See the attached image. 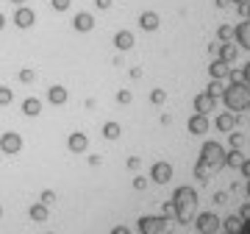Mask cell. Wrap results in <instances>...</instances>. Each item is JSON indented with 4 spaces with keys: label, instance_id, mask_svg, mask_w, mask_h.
Segmentation results:
<instances>
[{
    "label": "cell",
    "instance_id": "cell-29",
    "mask_svg": "<svg viewBox=\"0 0 250 234\" xmlns=\"http://www.w3.org/2000/svg\"><path fill=\"white\" fill-rule=\"evenodd\" d=\"M11 100H14V90H9V87H0V106H9Z\"/></svg>",
    "mask_w": 250,
    "mask_h": 234
},
{
    "label": "cell",
    "instance_id": "cell-25",
    "mask_svg": "<svg viewBox=\"0 0 250 234\" xmlns=\"http://www.w3.org/2000/svg\"><path fill=\"white\" fill-rule=\"evenodd\" d=\"M17 78H20L22 84H34V81H36V70H34V67H22Z\"/></svg>",
    "mask_w": 250,
    "mask_h": 234
},
{
    "label": "cell",
    "instance_id": "cell-14",
    "mask_svg": "<svg viewBox=\"0 0 250 234\" xmlns=\"http://www.w3.org/2000/svg\"><path fill=\"white\" fill-rule=\"evenodd\" d=\"M67 148H70L72 153H83L86 148H89V137L81 134V131H72L70 140H67Z\"/></svg>",
    "mask_w": 250,
    "mask_h": 234
},
{
    "label": "cell",
    "instance_id": "cell-51",
    "mask_svg": "<svg viewBox=\"0 0 250 234\" xmlns=\"http://www.w3.org/2000/svg\"><path fill=\"white\" fill-rule=\"evenodd\" d=\"M47 234H53V232H47Z\"/></svg>",
    "mask_w": 250,
    "mask_h": 234
},
{
    "label": "cell",
    "instance_id": "cell-36",
    "mask_svg": "<svg viewBox=\"0 0 250 234\" xmlns=\"http://www.w3.org/2000/svg\"><path fill=\"white\" fill-rule=\"evenodd\" d=\"M145 187H147V179L136 176V179H134V189H145Z\"/></svg>",
    "mask_w": 250,
    "mask_h": 234
},
{
    "label": "cell",
    "instance_id": "cell-40",
    "mask_svg": "<svg viewBox=\"0 0 250 234\" xmlns=\"http://www.w3.org/2000/svg\"><path fill=\"white\" fill-rule=\"evenodd\" d=\"M111 234H131V232H128L125 226H114V229H111Z\"/></svg>",
    "mask_w": 250,
    "mask_h": 234
},
{
    "label": "cell",
    "instance_id": "cell-38",
    "mask_svg": "<svg viewBox=\"0 0 250 234\" xmlns=\"http://www.w3.org/2000/svg\"><path fill=\"white\" fill-rule=\"evenodd\" d=\"M242 173H245V179H250V159H245V162H242V167H239Z\"/></svg>",
    "mask_w": 250,
    "mask_h": 234
},
{
    "label": "cell",
    "instance_id": "cell-18",
    "mask_svg": "<svg viewBox=\"0 0 250 234\" xmlns=\"http://www.w3.org/2000/svg\"><path fill=\"white\" fill-rule=\"evenodd\" d=\"M214 126L220 128L223 134H231L233 128H236V115H233V112H223V115L214 120Z\"/></svg>",
    "mask_w": 250,
    "mask_h": 234
},
{
    "label": "cell",
    "instance_id": "cell-50",
    "mask_svg": "<svg viewBox=\"0 0 250 234\" xmlns=\"http://www.w3.org/2000/svg\"><path fill=\"white\" fill-rule=\"evenodd\" d=\"M223 234H233V232H223Z\"/></svg>",
    "mask_w": 250,
    "mask_h": 234
},
{
    "label": "cell",
    "instance_id": "cell-1",
    "mask_svg": "<svg viewBox=\"0 0 250 234\" xmlns=\"http://www.w3.org/2000/svg\"><path fill=\"white\" fill-rule=\"evenodd\" d=\"M220 167H225V148L220 142H206L200 148V162L195 167V176L200 181H208V176Z\"/></svg>",
    "mask_w": 250,
    "mask_h": 234
},
{
    "label": "cell",
    "instance_id": "cell-35",
    "mask_svg": "<svg viewBox=\"0 0 250 234\" xmlns=\"http://www.w3.org/2000/svg\"><path fill=\"white\" fill-rule=\"evenodd\" d=\"M242 81H245V84L250 87V62L245 64V67H242Z\"/></svg>",
    "mask_w": 250,
    "mask_h": 234
},
{
    "label": "cell",
    "instance_id": "cell-8",
    "mask_svg": "<svg viewBox=\"0 0 250 234\" xmlns=\"http://www.w3.org/2000/svg\"><path fill=\"white\" fill-rule=\"evenodd\" d=\"M150 179L156 181V184H167V181L172 179V164L170 162H153Z\"/></svg>",
    "mask_w": 250,
    "mask_h": 234
},
{
    "label": "cell",
    "instance_id": "cell-42",
    "mask_svg": "<svg viewBox=\"0 0 250 234\" xmlns=\"http://www.w3.org/2000/svg\"><path fill=\"white\" fill-rule=\"evenodd\" d=\"M100 162H103V159H100L98 153H95V156H89V164H92V167H98V164H100Z\"/></svg>",
    "mask_w": 250,
    "mask_h": 234
},
{
    "label": "cell",
    "instance_id": "cell-45",
    "mask_svg": "<svg viewBox=\"0 0 250 234\" xmlns=\"http://www.w3.org/2000/svg\"><path fill=\"white\" fill-rule=\"evenodd\" d=\"M231 3H236L239 9H245V6H248V0H231Z\"/></svg>",
    "mask_w": 250,
    "mask_h": 234
},
{
    "label": "cell",
    "instance_id": "cell-17",
    "mask_svg": "<svg viewBox=\"0 0 250 234\" xmlns=\"http://www.w3.org/2000/svg\"><path fill=\"white\" fill-rule=\"evenodd\" d=\"M208 75H211L214 81L231 78V64H225V62H220V59H214V62H211V67H208Z\"/></svg>",
    "mask_w": 250,
    "mask_h": 234
},
{
    "label": "cell",
    "instance_id": "cell-24",
    "mask_svg": "<svg viewBox=\"0 0 250 234\" xmlns=\"http://www.w3.org/2000/svg\"><path fill=\"white\" fill-rule=\"evenodd\" d=\"M242 223H245V220H242L239 215H231V217H225V220H223L225 232H233V234H239V232H242Z\"/></svg>",
    "mask_w": 250,
    "mask_h": 234
},
{
    "label": "cell",
    "instance_id": "cell-30",
    "mask_svg": "<svg viewBox=\"0 0 250 234\" xmlns=\"http://www.w3.org/2000/svg\"><path fill=\"white\" fill-rule=\"evenodd\" d=\"M131 100H134V92H131V90H120V92H117V103H123V106H128Z\"/></svg>",
    "mask_w": 250,
    "mask_h": 234
},
{
    "label": "cell",
    "instance_id": "cell-23",
    "mask_svg": "<svg viewBox=\"0 0 250 234\" xmlns=\"http://www.w3.org/2000/svg\"><path fill=\"white\" fill-rule=\"evenodd\" d=\"M242 162H245V156H242L239 148H233L231 153H225V167H242Z\"/></svg>",
    "mask_w": 250,
    "mask_h": 234
},
{
    "label": "cell",
    "instance_id": "cell-48",
    "mask_svg": "<svg viewBox=\"0 0 250 234\" xmlns=\"http://www.w3.org/2000/svg\"><path fill=\"white\" fill-rule=\"evenodd\" d=\"M248 195H250V179H248Z\"/></svg>",
    "mask_w": 250,
    "mask_h": 234
},
{
    "label": "cell",
    "instance_id": "cell-11",
    "mask_svg": "<svg viewBox=\"0 0 250 234\" xmlns=\"http://www.w3.org/2000/svg\"><path fill=\"white\" fill-rule=\"evenodd\" d=\"M189 131L195 137H203V134H208V115H192L189 117Z\"/></svg>",
    "mask_w": 250,
    "mask_h": 234
},
{
    "label": "cell",
    "instance_id": "cell-10",
    "mask_svg": "<svg viewBox=\"0 0 250 234\" xmlns=\"http://www.w3.org/2000/svg\"><path fill=\"white\" fill-rule=\"evenodd\" d=\"M236 56H239V47L233 45V42H220V47H217V59H220V62L233 64Z\"/></svg>",
    "mask_w": 250,
    "mask_h": 234
},
{
    "label": "cell",
    "instance_id": "cell-12",
    "mask_svg": "<svg viewBox=\"0 0 250 234\" xmlns=\"http://www.w3.org/2000/svg\"><path fill=\"white\" fill-rule=\"evenodd\" d=\"M47 100H50L53 106H64V103L70 100V92H67V87H62V84H53V87L47 90Z\"/></svg>",
    "mask_w": 250,
    "mask_h": 234
},
{
    "label": "cell",
    "instance_id": "cell-31",
    "mask_svg": "<svg viewBox=\"0 0 250 234\" xmlns=\"http://www.w3.org/2000/svg\"><path fill=\"white\" fill-rule=\"evenodd\" d=\"M50 6H53V11H59V14H62V11H67L72 6V0H50Z\"/></svg>",
    "mask_w": 250,
    "mask_h": 234
},
{
    "label": "cell",
    "instance_id": "cell-6",
    "mask_svg": "<svg viewBox=\"0 0 250 234\" xmlns=\"http://www.w3.org/2000/svg\"><path fill=\"white\" fill-rule=\"evenodd\" d=\"M197 232L200 234H217L220 232V226H223V220L214 215V212H203V215H197Z\"/></svg>",
    "mask_w": 250,
    "mask_h": 234
},
{
    "label": "cell",
    "instance_id": "cell-28",
    "mask_svg": "<svg viewBox=\"0 0 250 234\" xmlns=\"http://www.w3.org/2000/svg\"><path fill=\"white\" fill-rule=\"evenodd\" d=\"M56 201H59V195H56L53 189H42V195H39V204H45V207H53Z\"/></svg>",
    "mask_w": 250,
    "mask_h": 234
},
{
    "label": "cell",
    "instance_id": "cell-16",
    "mask_svg": "<svg viewBox=\"0 0 250 234\" xmlns=\"http://www.w3.org/2000/svg\"><path fill=\"white\" fill-rule=\"evenodd\" d=\"M159 25H161V17L156 11H142L139 14V28L142 31H159Z\"/></svg>",
    "mask_w": 250,
    "mask_h": 234
},
{
    "label": "cell",
    "instance_id": "cell-26",
    "mask_svg": "<svg viewBox=\"0 0 250 234\" xmlns=\"http://www.w3.org/2000/svg\"><path fill=\"white\" fill-rule=\"evenodd\" d=\"M217 39H220V42H231L233 39V25H220L217 28Z\"/></svg>",
    "mask_w": 250,
    "mask_h": 234
},
{
    "label": "cell",
    "instance_id": "cell-27",
    "mask_svg": "<svg viewBox=\"0 0 250 234\" xmlns=\"http://www.w3.org/2000/svg\"><path fill=\"white\" fill-rule=\"evenodd\" d=\"M223 81H214V78H211V84H208V87H206V92H208V95H211V98H223Z\"/></svg>",
    "mask_w": 250,
    "mask_h": 234
},
{
    "label": "cell",
    "instance_id": "cell-5",
    "mask_svg": "<svg viewBox=\"0 0 250 234\" xmlns=\"http://www.w3.org/2000/svg\"><path fill=\"white\" fill-rule=\"evenodd\" d=\"M0 151L6 153V156H17L22 151V137L17 131H6V134H0Z\"/></svg>",
    "mask_w": 250,
    "mask_h": 234
},
{
    "label": "cell",
    "instance_id": "cell-46",
    "mask_svg": "<svg viewBox=\"0 0 250 234\" xmlns=\"http://www.w3.org/2000/svg\"><path fill=\"white\" fill-rule=\"evenodd\" d=\"M11 3H14V6H25L28 0H11Z\"/></svg>",
    "mask_w": 250,
    "mask_h": 234
},
{
    "label": "cell",
    "instance_id": "cell-47",
    "mask_svg": "<svg viewBox=\"0 0 250 234\" xmlns=\"http://www.w3.org/2000/svg\"><path fill=\"white\" fill-rule=\"evenodd\" d=\"M248 20H250V0H248Z\"/></svg>",
    "mask_w": 250,
    "mask_h": 234
},
{
    "label": "cell",
    "instance_id": "cell-20",
    "mask_svg": "<svg viewBox=\"0 0 250 234\" xmlns=\"http://www.w3.org/2000/svg\"><path fill=\"white\" fill-rule=\"evenodd\" d=\"M28 217H31L34 223H45L47 217H50V207H45V204H39V201H36L34 207L28 209Z\"/></svg>",
    "mask_w": 250,
    "mask_h": 234
},
{
    "label": "cell",
    "instance_id": "cell-4",
    "mask_svg": "<svg viewBox=\"0 0 250 234\" xmlns=\"http://www.w3.org/2000/svg\"><path fill=\"white\" fill-rule=\"evenodd\" d=\"M167 217L164 215H142L139 217V234H164Z\"/></svg>",
    "mask_w": 250,
    "mask_h": 234
},
{
    "label": "cell",
    "instance_id": "cell-2",
    "mask_svg": "<svg viewBox=\"0 0 250 234\" xmlns=\"http://www.w3.org/2000/svg\"><path fill=\"white\" fill-rule=\"evenodd\" d=\"M172 207H175V217L178 223L187 226L192 217H195V209H197V192L192 187H178L172 192Z\"/></svg>",
    "mask_w": 250,
    "mask_h": 234
},
{
    "label": "cell",
    "instance_id": "cell-9",
    "mask_svg": "<svg viewBox=\"0 0 250 234\" xmlns=\"http://www.w3.org/2000/svg\"><path fill=\"white\" fill-rule=\"evenodd\" d=\"M72 28H75L78 34H89L92 28H95V17H92L89 11H78V14L72 17Z\"/></svg>",
    "mask_w": 250,
    "mask_h": 234
},
{
    "label": "cell",
    "instance_id": "cell-7",
    "mask_svg": "<svg viewBox=\"0 0 250 234\" xmlns=\"http://www.w3.org/2000/svg\"><path fill=\"white\" fill-rule=\"evenodd\" d=\"M14 25H17L20 31L34 28L36 25V11L28 9V6H17V11H14Z\"/></svg>",
    "mask_w": 250,
    "mask_h": 234
},
{
    "label": "cell",
    "instance_id": "cell-41",
    "mask_svg": "<svg viewBox=\"0 0 250 234\" xmlns=\"http://www.w3.org/2000/svg\"><path fill=\"white\" fill-rule=\"evenodd\" d=\"M231 145H233V148H239V145H242V137H239V134H231Z\"/></svg>",
    "mask_w": 250,
    "mask_h": 234
},
{
    "label": "cell",
    "instance_id": "cell-33",
    "mask_svg": "<svg viewBox=\"0 0 250 234\" xmlns=\"http://www.w3.org/2000/svg\"><path fill=\"white\" fill-rule=\"evenodd\" d=\"M161 215L167 217V220H170V217H175V207H172V201H167V204H164V209H161Z\"/></svg>",
    "mask_w": 250,
    "mask_h": 234
},
{
    "label": "cell",
    "instance_id": "cell-49",
    "mask_svg": "<svg viewBox=\"0 0 250 234\" xmlns=\"http://www.w3.org/2000/svg\"><path fill=\"white\" fill-rule=\"evenodd\" d=\"M0 217H3V207H0Z\"/></svg>",
    "mask_w": 250,
    "mask_h": 234
},
{
    "label": "cell",
    "instance_id": "cell-13",
    "mask_svg": "<svg viewBox=\"0 0 250 234\" xmlns=\"http://www.w3.org/2000/svg\"><path fill=\"white\" fill-rule=\"evenodd\" d=\"M214 106H217V98H211L208 92H200L195 98V112L197 115H208V112H214Z\"/></svg>",
    "mask_w": 250,
    "mask_h": 234
},
{
    "label": "cell",
    "instance_id": "cell-37",
    "mask_svg": "<svg viewBox=\"0 0 250 234\" xmlns=\"http://www.w3.org/2000/svg\"><path fill=\"white\" fill-rule=\"evenodd\" d=\"M239 217L242 220H250V204H245V207L239 209Z\"/></svg>",
    "mask_w": 250,
    "mask_h": 234
},
{
    "label": "cell",
    "instance_id": "cell-19",
    "mask_svg": "<svg viewBox=\"0 0 250 234\" xmlns=\"http://www.w3.org/2000/svg\"><path fill=\"white\" fill-rule=\"evenodd\" d=\"M134 45H136V39H134L131 31H117L114 34V47L117 50H131Z\"/></svg>",
    "mask_w": 250,
    "mask_h": 234
},
{
    "label": "cell",
    "instance_id": "cell-44",
    "mask_svg": "<svg viewBox=\"0 0 250 234\" xmlns=\"http://www.w3.org/2000/svg\"><path fill=\"white\" fill-rule=\"evenodd\" d=\"M3 28H6V14L0 11V31H3Z\"/></svg>",
    "mask_w": 250,
    "mask_h": 234
},
{
    "label": "cell",
    "instance_id": "cell-34",
    "mask_svg": "<svg viewBox=\"0 0 250 234\" xmlns=\"http://www.w3.org/2000/svg\"><path fill=\"white\" fill-rule=\"evenodd\" d=\"M111 3H114V0H95V6H98L100 11H108L111 9Z\"/></svg>",
    "mask_w": 250,
    "mask_h": 234
},
{
    "label": "cell",
    "instance_id": "cell-3",
    "mask_svg": "<svg viewBox=\"0 0 250 234\" xmlns=\"http://www.w3.org/2000/svg\"><path fill=\"white\" fill-rule=\"evenodd\" d=\"M223 100L231 112H245V109H250V87L239 81L236 75H231V84L223 90Z\"/></svg>",
    "mask_w": 250,
    "mask_h": 234
},
{
    "label": "cell",
    "instance_id": "cell-43",
    "mask_svg": "<svg viewBox=\"0 0 250 234\" xmlns=\"http://www.w3.org/2000/svg\"><path fill=\"white\" fill-rule=\"evenodd\" d=\"M228 3H231V0H214V6H217V9H225Z\"/></svg>",
    "mask_w": 250,
    "mask_h": 234
},
{
    "label": "cell",
    "instance_id": "cell-21",
    "mask_svg": "<svg viewBox=\"0 0 250 234\" xmlns=\"http://www.w3.org/2000/svg\"><path fill=\"white\" fill-rule=\"evenodd\" d=\"M22 115L39 117V115H42V100H39V98H25V100H22Z\"/></svg>",
    "mask_w": 250,
    "mask_h": 234
},
{
    "label": "cell",
    "instance_id": "cell-39",
    "mask_svg": "<svg viewBox=\"0 0 250 234\" xmlns=\"http://www.w3.org/2000/svg\"><path fill=\"white\" fill-rule=\"evenodd\" d=\"M139 164H142V162H139V156H131V159H128V167H131V170H136Z\"/></svg>",
    "mask_w": 250,
    "mask_h": 234
},
{
    "label": "cell",
    "instance_id": "cell-22",
    "mask_svg": "<svg viewBox=\"0 0 250 234\" xmlns=\"http://www.w3.org/2000/svg\"><path fill=\"white\" fill-rule=\"evenodd\" d=\"M120 134H123V126H120V123H114V120L103 123V137H106V140L114 142V140H120Z\"/></svg>",
    "mask_w": 250,
    "mask_h": 234
},
{
    "label": "cell",
    "instance_id": "cell-32",
    "mask_svg": "<svg viewBox=\"0 0 250 234\" xmlns=\"http://www.w3.org/2000/svg\"><path fill=\"white\" fill-rule=\"evenodd\" d=\"M150 100L159 106V103H164V100H167V92H164V90H153L150 92Z\"/></svg>",
    "mask_w": 250,
    "mask_h": 234
},
{
    "label": "cell",
    "instance_id": "cell-15",
    "mask_svg": "<svg viewBox=\"0 0 250 234\" xmlns=\"http://www.w3.org/2000/svg\"><path fill=\"white\" fill-rule=\"evenodd\" d=\"M233 39L239 42V47L250 50V20H245V23H239V25L233 28Z\"/></svg>",
    "mask_w": 250,
    "mask_h": 234
}]
</instances>
